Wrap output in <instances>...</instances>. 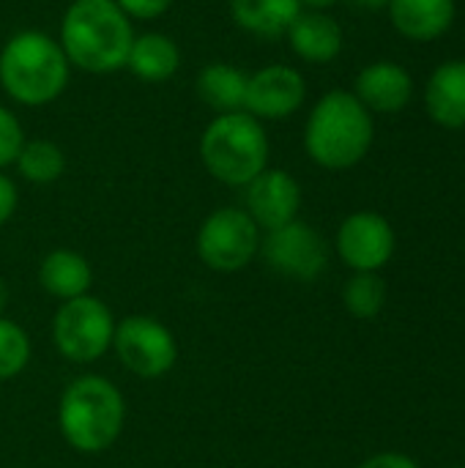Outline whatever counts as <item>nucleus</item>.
<instances>
[{
	"label": "nucleus",
	"mask_w": 465,
	"mask_h": 468,
	"mask_svg": "<svg viewBox=\"0 0 465 468\" xmlns=\"http://www.w3.org/2000/svg\"><path fill=\"white\" fill-rule=\"evenodd\" d=\"M58 41L71 69L112 74L126 69L134 22L115 5V0H71L60 19Z\"/></svg>",
	"instance_id": "obj_1"
},
{
	"label": "nucleus",
	"mask_w": 465,
	"mask_h": 468,
	"mask_svg": "<svg viewBox=\"0 0 465 468\" xmlns=\"http://www.w3.org/2000/svg\"><path fill=\"white\" fill-rule=\"evenodd\" d=\"M71 63L60 41L44 30H19L0 49V88L22 107H47L63 96Z\"/></svg>",
	"instance_id": "obj_2"
},
{
	"label": "nucleus",
	"mask_w": 465,
	"mask_h": 468,
	"mask_svg": "<svg viewBox=\"0 0 465 468\" xmlns=\"http://www.w3.org/2000/svg\"><path fill=\"white\" fill-rule=\"evenodd\" d=\"M373 137V112L354 90L323 93L304 123V151L323 170L356 167L367 156Z\"/></svg>",
	"instance_id": "obj_3"
},
{
	"label": "nucleus",
	"mask_w": 465,
	"mask_h": 468,
	"mask_svg": "<svg viewBox=\"0 0 465 468\" xmlns=\"http://www.w3.org/2000/svg\"><path fill=\"white\" fill-rule=\"evenodd\" d=\"M126 422V403L121 389L104 376H79L74 378L58 403V428L63 441L82 452L99 455L107 452Z\"/></svg>",
	"instance_id": "obj_4"
},
{
	"label": "nucleus",
	"mask_w": 465,
	"mask_h": 468,
	"mask_svg": "<svg viewBox=\"0 0 465 468\" xmlns=\"http://www.w3.org/2000/svg\"><path fill=\"white\" fill-rule=\"evenodd\" d=\"M271 143L263 121L249 112L214 115L200 134V162L225 186H247L269 167Z\"/></svg>",
	"instance_id": "obj_5"
},
{
	"label": "nucleus",
	"mask_w": 465,
	"mask_h": 468,
	"mask_svg": "<svg viewBox=\"0 0 465 468\" xmlns=\"http://www.w3.org/2000/svg\"><path fill=\"white\" fill-rule=\"evenodd\" d=\"M112 337H115L112 310L90 293L63 302L55 313L52 321L55 348L63 359L74 365H90L101 359L112 348Z\"/></svg>",
	"instance_id": "obj_6"
},
{
	"label": "nucleus",
	"mask_w": 465,
	"mask_h": 468,
	"mask_svg": "<svg viewBox=\"0 0 465 468\" xmlns=\"http://www.w3.org/2000/svg\"><path fill=\"white\" fill-rule=\"evenodd\" d=\"M263 230L255 225V219L238 208V206H225L211 211L200 230H197V258L219 274H236L244 266L255 261L260 252V236Z\"/></svg>",
	"instance_id": "obj_7"
},
{
	"label": "nucleus",
	"mask_w": 465,
	"mask_h": 468,
	"mask_svg": "<svg viewBox=\"0 0 465 468\" xmlns=\"http://www.w3.org/2000/svg\"><path fill=\"white\" fill-rule=\"evenodd\" d=\"M112 348L121 365L137 378H162L178 362L173 332L151 315H129L115 324Z\"/></svg>",
	"instance_id": "obj_8"
},
{
	"label": "nucleus",
	"mask_w": 465,
	"mask_h": 468,
	"mask_svg": "<svg viewBox=\"0 0 465 468\" xmlns=\"http://www.w3.org/2000/svg\"><path fill=\"white\" fill-rule=\"evenodd\" d=\"M258 255H263V261L280 277H288L296 282H312L329 266L326 239L301 219H293L277 230H269L266 239H260Z\"/></svg>",
	"instance_id": "obj_9"
},
{
	"label": "nucleus",
	"mask_w": 465,
	"mask_h": 468,
	"mask_svg": "<svg viewBox=\"0 0 465 468\" xmlns=\"http://www.w3.org/2000/svg\"><path fill=\"white\" fill-rule=\"evenodd\" d=\"M307 101L304 74L285 63H271L247 77L244 112L258 121H285Z\"/></svg>",
	"instance_id": "obj_10"
},
{
	"label": "nucleus",
	"mask_w": 465,
	"mask_h": 468,
	"mask_svg": "<svg viewBox=\"0 0 465 468\" xmlns=\"http://www.w3.org/2000/svg\"><path fill=\"white\" fill-rule=\"evenodd\" d=\"M395 230L375 211H356L337 230V255L354 271H381L395 255Z\"/></svg>",
	"instance_id": "obj_11"
},
{
	"label": "nucleus",
	"mask_w": 465,
	"mask_h": 468,
	"mask_svg": "<svg viewBox=\"0 0 465 468\" xmlns=\"http://www.w3.org/2000/svg\"><path fill=\"white\" fill-rule=\"evenodd\" d=\"M299 208L301 186L288 170L266 167L244 186V211L266 233L299 219Z\"/></svg>",
	"instance_id": "obj_12"
},
{
	"label": "nucleus",
	"mask_w": 465,
	"mask_h": 468,
	"mask_svg": "<svg viewBox=\"0 0 465 468\" xmlns=\"http://www.w3.org/2000/svg\"><path fill=\"white\" fill-rule=\"evenodd\" d=\"M414 93L411 74L392 60H375L356 74L354 96L370 112H400Z\"/></svg>",
	"instance_id": "obj_13"
},
{
	"label": "nucleus",
	"mask_w": 465,
	"mask_h": 468,
	"mask_svg": "<svg viewBox=\"0 0 465 468\" xmlns=\"http://www.w3.org/2000/svg\"><path fill=\"white\" fill-rule=\"evenodd\" d=\"M293 55L307 63H332L343 52V27L326 11H301L285 33Z\"/></svg>",
	"instance_id": "obj_14"
},
{
	"label": "nucleus",
	"mask_w": 465,
	"mask_h": 468,
	"mask_svg": "<svg viewBox=\"0 0 465 468\" xmlns=\"http://www.w3.org/2000/svg\"><path fill=\"white\" fill-rule=\"evenodd\" d=\"M389 16L408 41H433L452 27L455 0H389Z\"/></svg>",
	"instance_id": "obj_15"
},
{
	"label": "nucleus",
	"mask_w": 465,
	"mask_h": 468,
	"mask_svg": "<svg viewBox=\"0 0 465 468\" xmlns=\"http://www.w3.org/2000/svg\"><path fill=\"white\" fill-rule=\"evenodd\" d=\"M428 115L444 129H465V60L441 63L425 88Z\"/></svg>",
	"instance_id": "obj_16"
},
{
	"label": "nucleus",
	"mask_w": 465,
	"mask_h": 468,
	"mask_svg": "<svg viewBox=\"0 0 465 468\" xmlns=\"http://www.w3.org/2000/svg\"><path fill=\"white\" fill-rule=\"evenodd\" d=\"M38 285L49 296L69 302L85 296L93 285V269L85 255L74 250H52L38 263Z\"/></svg>",
	"instance_id": "obj_17"
},
{
	"label": "nucleus",
	"mask_w": 465,
	"mask_h": 468,
	"mask_svg": "<svg viewBox=\"0 0 465 468\" xmlns=\"http://www.w3.org/2000/svg\"><path fill=\"white\" fill-rule=\"evenodd\" d=\"M299 0H230L233 25L255 38H282L301 14Z\"/></svg>",
	"instance_id": "obj_18"
},
{
	"label": "nucleus",
	"mask_w": 465,
	"mask_h": 468,
	"mask_svg": "<svg viewBox=\"0 0 465 468\" xmlns=\"http://www.w3.org/2000/svg\"><path fill=\"white\" fill-rule=\"evenodd\" d=\"M181 66V49L178 44L159 30H148L134 36L132 47H129V58H126V69L143 80V82H167Z\"/></svg>",
	"instance_id": "obj_19"
},
{
	"label": "nucleus",
	"mask_w": 465,
	"mask_h": 468,
	"mask_svg": "<svg viewBox=\"0 0 465 468\" xmlns=\"http://www.w3.org/2000/svg\"><path fill=\"white\" fill-rule=\"evenodd\" d=\"M247 77L249 74H244L238 66L214 60L197 71L195 93L208 110H214V115L241 112L247 99Z\"/></svg>",
	"instance_id": "obj_20"
},
{
	"label": "nucleus",
	"mask_w": 465,
	"mask_h": 468,
	"mask_svg": "<svg viewBox=\"0 0 465 468\" xmlns=\"http://www.w3.org/2000/svg\"><path fill=\"white\" fill-rule=\"evenodd\" d=\"M14 167L27 184H36V186L55 184L66 173V154L52 140H44V137L41 140H25Z\"/></svg>",
	"instance_id": "obj_21"
},
{
	"label": "nucleus",
	"mask_w": 465,
	"mask_h": 468,
	"mask_svg": "<svg viewBox=\"0 0 465 468\" xmlns=\"http://www.w3.org/2000/svg\"><path fill=\"white\" fill-rule=\"evenodd\" d=\"M345 310L359 321H373L386 304V282L378 271H354L343 288Z\"/></svg>",
	"instance_id": "obj_22"
},
{
	"label": "nucleus",
	"mask_w": 465,
	"mask_h": 468,
	"mask_svg": "<svg viewBox=\"0 0 465 468\" xmlns=\"http://www.w3.org/2000/svg\"><path fill=\"white\" fill-rule=\"evenodd\" d=\"M30 337L27 332L0 315V381L16 378L30 362Z\"/></svg>",
	"instance_id": "obj_23"
},
{
	"label": "nucleus",
	"mask_w": 465,
	"mask_h": 468,
	"mask_svg": "<svg viewBox=\"0 0 465 468\" xmlns=\"http://www.w3.org/2000/svg\"><path fill=\"white\" fill-rule=\"evenodd\" d=\"M22 145H25V129L19 118L0 104V173L16 162Z\"/></svg>",
	"instance_id": "obj_24"
},
{
	"label": "nucleus",
	"mask_w": 465,
	"mask_h": 468,
	"mask_svg": "<svg viewBox=\"0 0 465 468\" xmlns=\"http://www.w3.org/2000/svg\"><path fill=\"white\" fill-rule=\"evenodd\" d=\"M115 5L132 19V22H151L170 11L173 0H115Z\"/></svg>",
	"instance_id": "obj_25"
},
{
	"label": "nucleus",
	"mask_w": 465,
	"mask_h": 468,
	"mask_svg": "<svg viewBox=\"0 0 465 468\" xmlns=\"http://www.w3.org/2000/svg\"><path fill=\"white\" fill-rule=\"evenodd\" d=\"M16 206H19V192H16V184L5 176V173H0V228L14 217V211H16Z\"/></svg>",
	"instance_id": "obj_26"
},
{
	"label": "nucleus",
	"mask_w": 465,
	"mask_h": 468,
	"mask_svg": "<svg viewBox=\"0 0 465 468\" xmlns=\"http://www.w3.org/2000/svg\"><path fill=\"white\" fill-rule=\"evenodd\" d=\"M359 468H419V463L400 452H381V455L367 458Z\"/></svg>",
	"instance_id": "obj_27"
},
{
	"label": "nucleus",
	"mask_w": 465,
	"mask_h": 468,
	"mask_svg": "<svg viewBox=\"0 0 465 468\" xmlns=\"http://www.w3.org/2000/svg\"><path fill=\"white\" fill-rule=\"evenodd\" d=\"M301 3V8H307V11H329L332 5H337L340 0H299Z\"/></svg>",
	"instance_id": "obj_28"
},
{
	"label": "nucleus",
	"mask_w": 465,
	"mask_h": 468,
	"mask_svg": "<svg viewBox=\"0 0 465 468\" xmlns=\"http://www.w3.org/2000/svg\"><path fill=\"white\" fill-rule=\"evenodd\" d=\"M348 3H354L359 8H367V11H378V8H386L389 5V0H348Z\"/></svg>",
	"instance_id": "obj_29"
},
{
	"label": "nucleus",
	"mask_w": 465,
	"mask_h": 468,
	"mask_svg": "<svg viewBox=\"0 0 465 468\" xmlns=\"http://www.w3.org/2000/svg\"><path fill=\"white\" fill-rule=\"evenodd\" d=\"M8 299H11V293H8V282L0 277V315L5 313V307H8Z\"/></svg>",
	"instance_id": "obj_30"
},
{
	"label": "nucleus",
	"mask_w": 465,
	"mask_h": 468,
	"mask_svg": "<svg viewBox=\"0 0 465 468\" xmlns=\"http://www.w3.org/2000/svg\"><path fill=\"white\" fill-rule=\"evenodd\" d=\"M449 468H465V466H449Z\"/></svg>",
	"instance_id": "obj_31"
}]
</instances>
